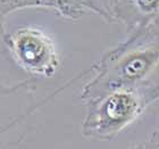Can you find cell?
<instances>
[{
    "instance_id": "obj_1",
    "label": "cell",
    "mask_w": 159,
    "mask_h": 149,
    "mask_svg": "<svg viewBox=\"0 0 159 149\" xmlns=\"http://www.w3.org/2000/svg\"><path fill=\"white\" fill-rule=\"evenodd\" d=\"M159 24L155 21L132 33L103 54L92 67L94 75L83 88V101L113 91L129 89L157 80Z\"/></svg>"
},
{
    "instance_id": "obj_2",
    "label": "cell",
    "mask_w": 159,
    "mask_h": 149,
    "mask_svg": "<svg viewBox=\"0 0 159 149\" xmlns=\"http://www.w3.org/2000/svg\"><path fill=\"white\" fill-rule=\"evenodd\" d=\"M158 97V81L155 80L86 100L82 136L91 140L111 141L142 116Z\"/></svg>"
},
{
    "instance_id": "obj_3",
    "label": "cell",
    "mask_w": 159,
    "mask_h": 149,
    "mask_svg": "<svg viewBox=\"0 0 159 149\" xmlns=\"http://www.w3.org/2000/svg\"><path fill=\"white\" fill-rule=\"evenodd\" d=\"M10 58L16 66L32 76L51 77L59 68L56 46L43 31L22 27L1 37Z\"/></svg>"
},
{
    "instance_id": "obj_4",
    "label": "cell",
    "mask_w": 159,
    "mask_h": 149,
    "mask_svg": "<svg viewBox=\"0 0 159 149\" xmlns=\"http://www.w3.org/2000/svg\"><path fill=\"white\" fill-rule=\"evenodd\" d=\"M65 89L63 86L46 99L38 101L35 98L37 82L34 79H26L14 84H8L0 80V149H8L20 142V140L14 138L13 133L32 114Z\"/></svg>"
},
{
    "instance_id": "obj_5",
    "label": "cell",
    "mask_w": 159,
    "mask_h": 149,
    "mask_svg": "<svg viewBox=\"0 0 159 149\" xmlns=\"http://www.w3.org/2000/svg\"><path fill=\"white\" fill-rule=\"evenodd\" d=\"M159 0H114V23L124 25L127 34L158 21Z\"/></svg>"
},
{
    "instance_id": "obj_6",
    "label": "cell",
    "mask_w": 159,
    "mask_h": 149,
    "mask_svg": "<svg viewBox=\"0 0 159 149\" xmlns=\"http://www.w3.org/2000/svg\"><path fill=\"white\" fill-rule=\"evenodd\" d=\"M24 8H46L53 10L65 20L76 21L84 15L64 0H0V39L5 33V20L15 10Z\"/></svg>"
},
{
    "instance_id": "obj_7",
    "label": "cell",
    "mask_w": 159,
    "mask_h": 149,
    "mask_svg": "<svg viewBox=\"0 0 159 149\" xmlns=\"http://www.w3.org/2000/svg\"><path fill=\"white\" fill-rule=\"evenodd\" d=\"M74 8L85 14L90 12L100 16L103 21L114 23L113 6L114 0H64Z\"/></svg>"
}]
</instances>
